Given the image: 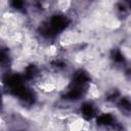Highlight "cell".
Masks as SVG:
<instances>
[{"mask_svg":"<svg viewBox=\"0 0 131 131\" xmlns=\"http://www.w3.org/2000/svg\"><path fill=\"white\" fill-rule=\"evenodd\" d=\"M66 131H90V121L79 113H71L64 119Z\"/></svg>","mask_w":131,"mask_h":131,"instance_id":"6da1fadb","label":"cell"}]
</instances>
